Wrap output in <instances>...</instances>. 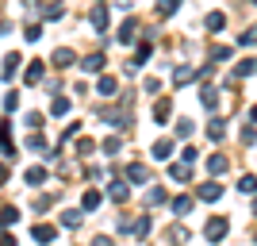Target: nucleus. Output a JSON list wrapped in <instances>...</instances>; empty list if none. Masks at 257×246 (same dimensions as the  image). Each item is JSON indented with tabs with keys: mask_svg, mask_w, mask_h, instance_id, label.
<instances>
[{
	"mask_svg": "<svg viewBox=\"0 0 257 246\" xmlns=\"http://www.w3.org/2000/svg\"><path fill=\"white\" fill-rule=\"evenodd\" d=\"M226 231H230V219H226V215H211L207 227H204V238H207V242H223Z\"/></svg>",
	"mask_w": 257,
	"mask_h": 246,
	"instance_id": "nucleus-1",
	"label": "nucleus"
},
{
	"mask_svg": "<svg viewBox=\"0 0 257 246\" xmlns=\"http://www.w3.org/2000/svg\"><path fill=\"white\" fill-rule=\"evenodd\" d=\"M88 20H92V27H96L100 35H107V4H104V0L92 8V16H88Z\"/></svg>",
	"mask_w": 257,
	"mask_h": 246,
	"instance_id": "nucleus-2",
	"label": "nucleus"
},
{
	"mask_svg": "<svg viewBox=\"0 0 257 246\" xmlns=\"http://www.w3.org/2000/svg\"><path fill=\"white\" fill-rule=\"evenodd\" d=\"M219 196H223V185H219V181H204V185H200V200L215 204Z\"/></svg>",
	"mask_w": 257,
	"mask_h": 246,
	"instance_id": "nucleus-3",
	"label": "nucleus"
},
{
	"mask_svg": "<svg viewBox=\"0 0 257 246\" xmlns=\"http://www.w3.org/2000/svg\"><path fill=\"white\" fill-rule=\"evenodd\" d=\"M127 181L146 185V181H150V170H146V166H139V161H131V166H127Z\"/></svg>",
	"mask_w": 257,
	"mask_h": 246,
	"instance_id": "nucleus-4",
	"label": "nucleus"
},
{
	"mask_svg": "<svg viewBox=\"0 0 257 246\" xmlns=\"http://www.w3.org/2000/svg\"><path fill=\"white\" fill-rule=\"evenodd\" d=\"M173 150H177V146H173V139H158V142H154V158H158V161H169Z\"/></svg>",
	"mask_w": 257,
	"mask_h": 246,
	"instance_id": "nucleus-5",
	"label": "nucleus"
},
{
	"mask_svg": "<svg viewBox=\"0 0 257 246\" xmlns=\"http://www.w3.org/2000/svg\"><path fill=\"white\" fill-rule=\"evenodd\" d=\"M20 65H23V58H20V54H8V58H4V69H0V77H4V81H12Z\"/></svg>",
	"mask_w": 257,
	"mask_h": 246,
	"instance_id": "nucleus-6",
	"label": "nucleus"
},
{
	"mask_svg": "<svg viewBox=\"0 0 257 246\" xmlns=\"http://www.w3.org/2000/svg\"><path fill=\"white\" fill-rule=\"evenodd\" d=\"M115 89H119L115 77H100V81H96V93H100V97H107V100L115 97Z\"/></svg>",
	"mask_w": 257,
	"mask_h": 246,
	"instance_id": "nucleus-7",
	"label": "nucleus"
},
{
	"mask_svg": "<svg viewBox=\"0 0 257 246\" xmlns=\"http://www.w3.org/2000/svg\"><path fill=\"white\" fill-rule=\"evenodd\" d=\"M23 181H27V185H35V189H39V185L46 181V166H31V170L23 173Z\"/></svg>",
	"mask_w": 257,
	"mask_h": 246,
	"instance_id": "nucleus-8",
	"label": "nucleus"
},
{
	"mask_svg": "<svg viewBox=\"0 0 257 246\" xmlns=\"http://www.w3.org/2000/svg\"><path fill=\"white\" fill-rule=\"evenodd\" d=\"M39 242H54V235H58V227H50V223H35V231H31Z\"/></svg>",
	"mask_w": 257,
	"mask_h": 246,
	"instance_id": "nucleus-9",
	"label": "nucleus"
},
{
	"mask_svg": "<svg viewBox=\"0 0 257 246\" xmlns=\"http://www.w3.org/2000/svg\"><path fill=\"white\" fill-rule=\"evenodd\" d=\"M200 104H204L207 112H215V108H219V89H200Z\"/></svg>",
	"mask_w": 257,
	"mask_h": 246,
	"instance_id": "nucleus-10",
	"label": "nucleus"
},
{
	"mask_svg": "<svg viewBox=\"0 0 257 246\" xmlns=\"http://www.w3.org/2000/svg\"><path fill=\"white\" fill-rule=\"evenodd\" d=\"M54 65H58V69H69V65H73V50H69V46L54 50Z\"/></svg>",
	"mask_w": 257,
	"mask_h": 246,
	"instance_id": "nucleus-11",
	"label": "nucleus"
},
{
	"mask_svg": "<svg viewBox=\"0 0 257 246\" xmlns=\"http://www.w3.org/2000/svg\"><path fill=\"white\" fill-rule=\"evenodd\" d=\"M96 208H100V193H96V189H88V193L81 196V212H96Z\"/></svg>",
	"mask_w": 257,
	"mask_h": 246,
	"instance_id": "nucleus-12",
	"label": "nucleus"
},
{
	"mask_svg": "<svg viewBox=\"0 0 257 246\" xmlns=\"http://www.w3.org/2000/svg\"><path fill=\"white\" fill-rule=\"evenodd\" d=\"M169 112H173V100H158V104H154V119H158L161 127H165V119H169Z\"/></svg>",
	"mask_w": 257,
	"mask_h": 246,
	"instance_id": "nucleus-13",
	"label": "nucleus"
},
{
	"mask_svg": "<svg viewBox=\"0 0 257 246\" xmlns=\"http://www.w3.org/2000/svg\"><path fill=\"white\" fill-rule=\"evenodd\" d=\"M226 166H230L226 154H211V158H207V170H211V173H226Z\"/></svg>",
	"mask_w": 257,
	"mask_h": 246,
	"instance_id": "nucleus-14",
	"label": "nucleus"
},
{
	"mask_svg": "<svg viewBox=\"0 0 257 246\" xmlns=\"http://www.w3.org/2000/svg\"><path fill=\"white\" fill-rule=\"evenodd\" d=\"M135 31H139V20H127L119 27V43H135Z\"/></svg>",
	"mask_w": 257,
	"mask_h": 246,
	"instance_id": "nucleus-15",
	"label": "nucleus"
},
{
	"mask_svg": "<svg viewBox=\"0 0 257 246\" xmlns=\"http://www.w3.org/2000/svg\"><path fill=\"white\" fill-rule=\"evenodd\" d=\"M192 77H196V69H192V65H177V69H173V81H177V85H188Z\"/></svg>",
	"mask_w": 257,
	"mask_h": 246,
	"instance_id": "nucleus-16",
	"label": "nucleus"
},
{
	"mask_svg": "<svg viewBox=\"0 0 257 246\" xmlns=\"http://www.w3.org/2000/svg\"><path fill=\"white\" fill-rule=\"evenodd\" d=\"M23 81H27V85H39V81H43V62H31V65H27Z\"/></svg>",
	"mask_w": 257,
	"mask_h": 246,
	"instance_id": "nucleus-17",
	"label": "nucleus"
},
{
	"mask_svg": "<svg viewBox=\"0 0 257 246\" xmlns=\"http://www.w3.org/2000/svg\"><path fill=\"white\" fill-rule=\"evenodd\" d=\"M81 65H85V73H100V69H104V54H88Z\"/></svg>",
	"mask_w": 257,
	"mask_h": 246,
	"instance_id": "nucleus-18",
	"label": "nucleus"
},
{
	"mask_svg": "<svg viewBox=\"0 0 257 246\" xmlns=\"http://www.w3.org/2000/svg\"><path fill=\"white\" fill-rule=\"evenodd\" d=\"M204 27H207V31H223V27H226V16H223V12H211V16L204 20Z\"/></svg>",
	"mask_w": 257,
	"mask_h": 246,
	"instance_id": "nucleus-19",
	"label": "nucleus"
},
{
	"mask_svg": "<svg viewBox=\"0 0 257 246\" xmlns=\"http://www.w3.org/2000/svg\"><path fill=\"white\" fill-rule=\"evenodd\" d=\"M69 108H73V100H69V97H54V104H50V116H65Z\"/></svg>",
	"mask_w": 257,
	"mask_h": 246,
	"instance_id": "nucleus-20",
	"label": "nucleus"
},
{
	"mask_svg": "<svg viewBox=\"0 0 257 246\" xmlns=\"http://www.w3.org/2000/svg\"><path fill=\"white\" fill-rule=\"evenodd\" d=\"M249 73H257V58H242L234 69V77H249Z\"/></svg>",
	"mask_w": 257,
	"mask_h": 246,
	"instance_id": "nucleus-21",
	"label": "nucleus"
},
{
	"mask_svg": "<svg viewBox=\"0 0 257 246\" xmlns=\"http://www.w3.org/2000/svg\"><path fill=\"white\" fill-rule=\"evenodd\" d=\"M169 177H173V181H188V161H173Z\"/></svg>",
	"mask_w": 257,
	"mask_h": 246,
	"instance_id": "nucleus-22",
	"label": "nucleus"
},
{
	"mask_svg": "<svg viewBox=\"0 0 257 246\" xmlns=\"http://www.w3.org/2000/svg\"><path fill=\"white\" fill-rule=\"evenodd\" d=\"M223 135H226V123H223V119H211V123H207V139H215V142H219Z\"/></svg>",
	"mask_w": 257,
	"mask_h": 246,
	"instance_id": "nucleus-23",
	"label": "nucleus"
},
{
	"mask_svg": "<svg viewBox=\"0 0 257 246\" xmlns=\"http://www.w3.org/2000/svg\"><path fill=\"white\" fill-rule=\"evenodd\" d=\"M127 196H131L127 181H115V185H111V200H119V204H123V200H127Z\"/></svg>",
	"mask_w": 257,
	"mask_h": 246,
	"instance_id": "nucleus-24",
	"label": "nucleus"
},
{
	"mask_svg": "<svg viewBox=\"0 0 257 246\" xmlns=\"http://www.w3.org/2000/svg\"><path fill=\"white\" fill-rule=\"evenodd\" d=\"M0 223H4V227L20 223V208H4V212H0Z\"/></svg>",
	"mask_w": 257,
	"mask_h": 246,
	"instance_id": "nucleus-25",
	"label": "nucleus"
},
{
	"mask_svg": "<svg viewBox=\"0 0 257 246\" xmlns=\"http://www.w3.org/2000/svg\"><path fill=\"white\" fill-rule=\"evenodd\" d=\"M188 208H192V196H177L173 200V212L177 215H188Z\"/></svg>",
	"mask_w": 257,
	"mask_h": 246,
	"instance_id": "nucleus-26",
	"label": "nucleus"
},
{
	"mask_svg": "<svg viewBox=\"0 0 257 246\" xmlns=\"http://www.w3.org/2000/svg\"><path fill=\"white\" fill-rule=\"evenodd\" d=\"M77 223H81V212H77V208L62 212V227H77Z\"/></svg>",
	"mask_w": 257,
	"mask_h": 246,
	"instance_id": "nucleus-27",
	"label": "nucleus"
},
{
	"mask_svg": "<svg viewBox=\"0 0 257 246\" xmlns=\"http://www.w3.org/2000/svg\"><path fill=\"white\" fill-rule=\"evenodd\" d=\"M177 8H181V0H158V12H161V16H173Z\"/></svg>",
	"mask_w": 257,
	"mask_h": 246,
	"instance_id": "nucleus-28",
	"label": "nucleus"
},
{
	"mask_svg": "<svg viewBox=\"0 0 257 246\" xmlns=\"http://www.w3.org/2000/svg\"><path fill=\"white\" fill-rule=\"evenodd\" d=\"M226 58H230V46H211V62H226Z\"/></svg>",
	"mask_w": 257,
	"mask_h": 246,
	"instance_id": "nucleus-29",
	"label": "nucleus"
},
{
	"mask_svg": "<svg viewBox=\"0 0 257 246\" xmlns=\"http://www.w3.org/2000/svg\"><path fill=\"white\" fill-rule=\"evenodd\" d=\"M238 189H242V193H257V177H253V173H246V177L238 181Z\"/></svg>",
	"mask_w": 257,
	"mask_h": 246,
	"instance_id": "nucleus-30",
	"label": "nucleus"
},
{
	"mask_svg": "<svg viewBox=\"0 0 257 246\" xmlns=\"http://www.w3.org/2000/svg\"><path fill=\"white\" fill-rule=\"evenodd\" d=\"M238 43H242V46H253L257 43V27H246V31L238 35Z\"/></svg>",
	"mask_w": 257,
	"mask_h": 246,
	"instance_id": "nucleus-31",
	"label": "nucleus"
},
{
	"mask_svg": "<svg viewBox=\"0 0 257 246\" xmlns=\"http://www.w3.org/2000/svg\"><path fill=\"white\" fill-rule=\"evenodd\" d=\"M135 235H139V238H146V235H150V215H142L139 223H135Z\"/></svg>",
	"mask_w": 257,
	"mask_h": 246,
	"instance_id": "nucleus-32",
	"label": "nucleus"
},
{
	"mask_svg": "<svg viewBox=\"0 0 257 246\" xmlns=\"http://www.w3.org/2000/svg\"><path fill=\"white\" fill-rule=\"evenodd\" d=\"M62 4H50V8H43V16H46V20H62Z\"/></svg>",
	"mask_w": 257,
	"mask_h": 246,
	"instance_id": "nucleus-33",
	"label": "nucleus"
},
{
	"mask_svg": "<svg viewBox=\"0 0 257 246\" xmlns=\"http://www.w3.org/2000/svg\"><path fill=\"white\" fill-rule=\"evenodd\" d=\"M242 142H246V146H253V142H257V131H253V123H249V127H242Z\"/></svg>",
	"mask_w": 257,
	"mask_h": 246,
	"instance_id": "nucleus-34",
	"label": "nucleus"
},
{
	"mask_svg": "<svg viewBox=\"0 0 257 246\" xmlns=\"http://www.w3.org/2000/svg\"><path fill=\"white\" fill-rule=\"evenodd\" d=\"M165 200V189H150V193H146V204H161Z\"/></svg>",
	"mask_w": 257,
	"mask_h": 246,
	"instance_id": "nucleus-35",
	"label": "nucleus"
},
{
	"mask_svg": "<svg viewBox=\"0 0 257 246\" xmlns=\"http://www.w3.org/2000/svg\"><path fill=\"white\" fill-rule=\"evenodd\" d=\"M23 35H27V43H39V35H43V27H39V23H31V27H27Z\"/></svg>",
	"mask_w": 257,
	"mask_h": 246,
	"instance_id": "nucleus-36",
	"label": "nucleus"
},
{
	"mask_svg": "<svg viewBox=\"0 0 257 246\" xmlns=\"http://www.w3.org/2000/svg\"><path fill=\"white\" fill-rule=\"evenodd\" d=\"M177 135H181V139H188V135H192V123H188V119H181V123H177Z\"/></svg>",
	"mask_w": 257,
	"mask_h": 246,
	"instance_id": "nucleus-37",
	"label": "nucleus"
},
{
	"mask_svg": "<svg viewBox=\"0 0 257 246\" xmlns=\"http://www.w3.org/2000/svg\"><path fill=\"white\" fill-rule=\"evenodd\" d=\"M27 146H31V150H43L46 139H43V135H31V139H27Z\"/></svg>",
	"mask_w": 257,
	"mask_h": 246,
	"instance_id": "nucleus-38",
	"label": "nucleus"
},
{
	"mask_svg": "<svg viewBox=\"0 0 257 246\" xmlns=\"http://www.w3.org/2000/svg\"><path fill=\"white\" fill-rule=\"evenodd\" d=\"M115 150H119V139H104V154H107V158H111Z\"/></svg>",
	"mask_w": 257,
	"mask_h": 246,
	"instance_id": "nucleus-39",
	"label": "nucleus"
},
{
	"mask_svg": "<svg viewBox=\"0 0 257 246\" xmlns=\"http://www.w3.org/2000/svg\"><path fill=\"white\" fill-rule=\"evenodd\" d=\"M181 158H184V161H196V158H200V150H196V146H184Z\"/></svg>",
	"mask_w": 257,
	"mask_h": 246,
	"instance_id": "nucleus-40",
	"label": "nucleus"
},
{
	"mask_svg": "<svg viewBox=\"0 0 257 246\" xmlns=\"http://www.w3.org/2000/svg\"><path fill=\"white\" fill-rule=\"evenodd\" d=\"M50 204H54V196H39V200H35V208H39V212H46Z\"/></svg>",
	"mask_w": 257,
	"mask_h": 246,
	"instance_id": "nucleus-41",
	"label": "nucleus"
},
{
	"mask_svg": "<svg viewBox=\"0 0 257 246\" xmlns=\"http://www.w3.org/2000/svg\"><path fill=\"white\" fill-rule=\"evenodd\" d=\"M16 104H20V93H8V97H4V108H8V112H12V108H16Z\"/></svg>",
	"mask_w": 257,
	"mask_h": 246,
	"instance_id": "nucleus-42",
	"label": "nucleus"
},
{
	"mask_svg": "<svg viewBox=\"0 0 257 246\" xmlns=\"http://www.w3.org/2000/svg\"><path fill=\"white\" fill-rule=\"evenodd\" d=\"M92 246H115V242H111L107 235H100V238H92Z\"/></svg>",
	"mask_w": 257,
	"mask_h": 246,
	"instance_id": "nucleus-43",
	"label": "nucleus"
},
{
	"mask_svg": "<svg viewBox=\"0 0 257 246\" xmlns=\"http://www.w3.org/2000/svg\"><path fill=\"white\" fill-rule=\"evenodd\" d=\"M8 181V166H0V185Z\"/></svg>",
	"mask_w": 257,
	"mask_h": 246,
	"instance_id": "nucleus-44",
	"label": "nucleus"
},
{
	"mask_svg": "<svg viewBox=\"0 0 257 246\" xmlns=\"http://www.w3.org/2000/svg\"><path fill=\"white\" fill-rule=\"evenodd\" d=\"M253 212H257V200H253Z\"/></svg>",
	"mask_w": 257,
	"mask_h": 246,
	"instance_id": "nucleus-45",
	"label": "nucleus"
},
{
	"mask_svg": "<svg viewBox=\"0 0 257 246\" xmlns=\"http://www.w3.org/2000/svg\"><path fill=\"white\" fill-rule=\"evenodd\" d=\"M253 4H257V0H253Z\"/></svg>",
	"mask_w": 257,
	"mask_h": 246,
	"instance_id": "nucleus-46",
	"label": "nucleus"
}]
</instances>
